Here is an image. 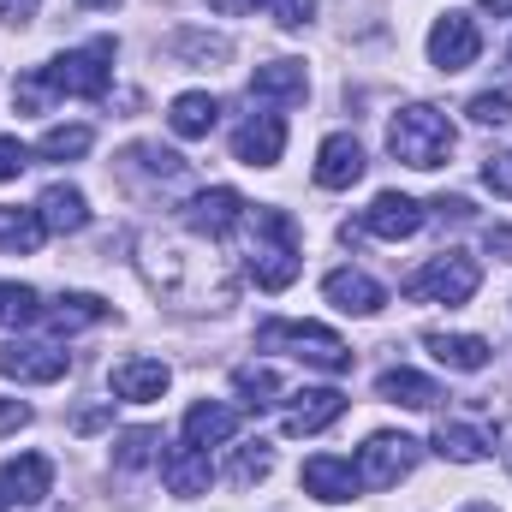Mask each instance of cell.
Returning <instances> with one entry per match:
<instances>
[{"label": "cell", "instance_id": "83f0119b", "mask_svg": "<svg viewBox=\"0 0 512 512\" xmlns=\"http://www.w3.org/2000/svg\"><path fill=\"white\" fill-rule=\"evenodd\" d=\"M96 322H108V304H102L96 292H66V298L54 304V328H60V334L96 328Z\"/></svg>", "mask_w": 512, "mask_h": 512}, {"label": "cell", "instance_id": "ee69618b", "mask_svg": "<svg viewBox=\"0 0 512 512\" xmlns=\"http://www.w3.org/2000/svg\"><path fill=\"white\" fill-rule=\"evenodd\" d=\"M209 6H215V12H251L256 0H209Z\"/></svg>", "mask_w": 512, "mask_h": 512}, {"label": "cell", "instance_id": "e575fe53", "mask_svg": "<svg viewBox=\"0 0 512 512\" xmlns=\"http://www.w3.org/2000/svg\"><path fill=\"white\" fill-rule=\"evenodd\" d=\"M233 387L245 393V405H274V393H280V376L274 370H262V364H245V370H233Z\"/></svg>", "mask_w": 512, "mask_h": 512}, {"label": "cell", "instance_id": "60d3db41", "mask_svg": "<svg viewBox=\"0 0 512 512\" xmlns=\"http://www.w3.org/2000/svg\"><path fill=\"white\" fill-rule=\"evenodd\" d=\"M42 0H0V24H30Z\"/></svg>", "mask_w": 512, "mask_h": 512}, {"label": "cell", "instance_id": "7bdbcfd3", "mask_svg": "<svg viewBox=\"0 0 512 512\" xmlns=\"http://www.w3.org/2000/svg\"><path fill=\"white\" fill-rule=\"evenodd\" d=\"M102 423H108V405H90V411H78V417H72V429H78V435H90V429H102Z\"/></svg>", "mask_w": 512, "mask_h": 512}, {"label": "cell", "instance_id": "9c48e42d", "mask_svg": "<svg viewBox=\"0 0 512 512\" xmlns=\"http://www.w3.org/2000/svg\"><path fill=\"white\" fill-rule=\"evenodd\" d=\"M239 221H245V197H239L233 185H209V191H197V197L185 203V227H191L197 239H227Z\"/></svg>", "mask_w": 512, "mask_h": 512}, {"label": "cell", "instance_id": "c3c4849f", "mask_svg": "<svg viewBox=\"0 0 512 512\" xmlns=\"http://www.w3.org/2000/svg\"><path fill=\"white\" fill-rule=\"evenodd\" d=\"M0 512H6V495H0Z\"/></svg>", "mask_w": 512, "mask_h": 512}, {"label": "cell", "instance_id": "836d02e7", "mask_svg": "<svg viewBox=\"0 0 512 512\" xmlns=\"http://www.w3.org/2000/svg\"><path fill=\"white\" fill-rule=\"evenodd\" d=\"M90 143H96L90 126H54L42 137V155H48V161H78V155H90Z\"/></svg>", "mask_w": 512, "mask_h": 512}, {"label": "cell", "instance_id": "d4e9b609", "mask_svg": "<svg viewBox=\"0 0 512 512\" xmlns=\"http://www.w3.org/2000/svg\"><path fill=\"white\" fill-rule=\"evenodd\" d=\"M221 120V102L209 96V90H185V96H173V108H167V126L179 131V137H209Z\"/></svg>", "mask_w": 512, "mask_h": 512}, {"label": "cell", "instance_id": "bcb514c9", "mask_svg": "<svg viewBox=\"0 0 512 512\" xmlns=\"http://www.w3.org/2000/svg\"><path fill=\"white\" fill-rule=\"evenodd\" d=\"M78 6H102V12H114V6H120V0H78Z\"/></svg>", "mask_w": 512, "mask_h": 512}, {"label": "cell", "instance_id": "1f68e13d", "mask_svg": "<svg viewBox=\"0 0 512 512\" xmlns=\"http://www.w3.org/2000/svg\"><path fill=\"white\" fill-rule=\"evenodd\" d=\"M120 167H143L149 179H179V173H185V155H173V149H161V143H137V149H126Z\"/></svg>", "mask_w": 512, "mask_h": 512}, {"label": "cell", "instance_id": "277c9868", "mask_svg": "<svg viewBox=\"0 0 512 512\" xmlns=\"http://www.w3.org/2000/svg\"><path fill=\"white\" fill-rule=\"evenodd\" d=\"M256 251H251V280L262 292H286L292 280H298V227H292V215L286 209H262L256 215Z\"/></svg>", "mask_w": 512, "mask_h": 512}, {"label": "cell", "instance_id": "f1b7e54d", "mask_svg": "<svg viewBox=\"0 0 512 512\" xmlns=\"http://www.w3.org/2000/svg\"><path fill=\"white\" fill-rule=\"evenodd\" d=\"M30 322H42V298H36V286L0 280V328H30Z\"/></svg>", "mask_w": 512, "mask_h": 512}, {"label": "cell", "instance_id": "ba28073f", "mask_svg": "<svg viewBox=\"0 0 512 512\" xmlns=\"http://www.w3.org/2000/svg\"><path fill=\"white\" fill-rule=\"evenodd\" d=\"M477 54H483V30H477V18H465V12H441L435 30H429V60H435L441 72H465Z\"/></svg>", "mask_w": 512, "mask_h": 512}, {"label": "cell", "instance_id": "7402d4cb", "mask_svg": "<svg viewBox=\"0 0 512 512\" xmlns=\"http://www.w3.org/2000/svg\"><path fill=\"white\" fill-rule=\"evenodd\" d=\"M423 346L435 352V364H447V370H465V376H477V370H489V340H477V334H423Z\"/></svg>", "mask_w": 512, "mask_h": 512}, {"label": "cell", "instance_id": "d6986e66", "mask_svg": "<svg viewBox=\"0 0 512 512\" xmlns=\"http://www.w3.org/2000/svg\"><path fill=\"white\" fill-rule=\"evenodd\" d=\"M114 393L120 399H131V405H149V399H161L167 393V364H155V358H126V364H114Z\"/></svg>", "mask_w": 512, "mask_h": 512}, {"label": "cell", "instance_id": "b9f144b4", "mask_svg": "<svg viewBox=\"0 0 512 512\" xmlns=\"http://www.w3.org/2000/svg\"><path fill=\"white\" fill-rule=\"evenodd\" d=\"M30 423V405H18V399H0V435L6 429H24Z\"/></svg>", "mask_w": 512, "mask_h": 512}, {"label": "cell", "instance_id": "44dd1931", "mask_svg": "<svg viewBox=\"0 0 512 512\" xmlns=\"http://www.w3.org/2000/svg\"><path fill=\"white\" fill-rule=\"evenodd\" d=\"M36 209H42V227L48 233H84L90 227V203H84L78 185H48Z\"/></svg>", "mask_w": 512, "mask_h": 512}, {"label": "cell", "instance_id": "7a4b0ae2", "mask_svg": "<svg viewBox=\"0 0 512 512\" xmlns=\"http://www.w3.org/2000/svg\"><path fill=\"white\" fill-rule=\"evenodd\" d=\"M453 143H459V131L453 120L441 114V108H399L393 120H387V149H393V161H405V167H417V173H429V167H441L447 155H453Z\"/></svg>", "mask_w": 512, "mask_h": 512}, {"label": "cell", "instance_id": "f35d334b", "mask_svg": "<svg viewBox=\"0 0 512 512\" xmlns=\"http://www.w3.org/2000/svg\"><path fill=\"white\" fill-rule=\"evenodd\" d=\"M483 185L501 191V197H512V155H489V161H483Z\"/></svg>", "mask_w": 512, "mask_h": 512}, {"label": "cell", "instance_id": "5bb4252c", "mask_svg": "<svg viewBox=\"0 0 512 512\" xmlns=\"http://www.w3.org/2000/svg\"><path fill=\"white\" fill-rule=\"evenodd\" d=\"M358 465L352 459H334V453H322V459H310L304 465V495H316V501H328V507H340V501H358Z\"/></svg>", "mask_w": 512, "mask_h": 512}, {"label": "cell", "instance_id": "8d00e7d4", "mask_svg": "<svg viewBox=\"0 0 512 512\" xmlns=\"http://www.w3.org/2000/svg\"><path fill=\"white\" fill-rule=\"evenodd\" d=\"M12 102H18L24 114H42V108L54 102V90H48V78H42V72H24V78H18V90H12Z\"/></svg>", "mask_w": 512, "mask_h": 512}, {"label": "cell", "instance_id": "3957f363", "mask_svg": "<svg viewBox=\"0 0 512 512\" xmlns=\"http://www.w3.org/2000/svg\"><path fill=\"white\" fill-rule=\"evenodd\" d=\"M256 346L262 352H292V358H304V364H316V370H328V376H340V370H352V346L334 334V328H322V322H262L256 328Z\"/></svg>", "mask_w": 512, "mask_h": 512}, {"label": "cell", "instance_id": "484cf974", "mask_svg": "<svg viewBox=\"0 0 512 512\" xmlns=\"http://www.w3.org/2000/svg\"><path fill=\"white\" fill-rule=\"evenodd\" d=\"M42 209H0V251L6 256H30L42 251Z\"/></svg>", "mask_w": 512, "mask_h": 512}, {"label": "cell", "instance_id": "f546056e", "mask_svg": "<svg viewBox=\"0 0 512 512\" xmlns=\"http://www.w3.org/2000/svg\"><path fill=\"white\" fill-rule=\"evenodd\" d=\"M155 459H161V435H155V429H126L120 447H114V465H120V471H143V465H155Z\"/></svg>", "mask_w": 512, "mask_h": 512}, {"label": "cell", "instance_id": "30bf717a", "mask_svg": "<svg viewBox=\"0 0 512 512\" xmlns=\"http://www.w3.org/2000/svg\"><path fill=\"white\" fill-rule=\"evenodd\" d=\"M364 143L352 137V131H334V137H322V149H316V185L322 191H352L358 179H364Z\"/></svg>", "mask_w": 512, "mask_h": 512}, {"label": "cell", "instance_id": "e0dca14e", "mask_svg": "<svg viewBox=\"0 0 512 512\" xmlns=\"http://www.w3.org/2000/svg\"><path fill=\"white\" fill-rule=\"evenodd\" d=\"M322 292H328V304H334V310H346V316H376V310L387 304V292L364 274V268H334Z\"/></svg>", "mask_w": 512, "mask_h": 512}, {"label": "cell", "instance_id": "4dcf8cb0", "mask_svg": "<svg viewBox=\"0 0 512 512\" xmlns=\"http://www.w3.org/2000/svg\"><path fill=\"white\" fill-rule=\"evenodd\" d=\"M268 471H274V447H268V441H251V447H239V453H233V465H227V483L251 489V483H262Z\"/></svg>", "mask_w": 512, "mask_h": 512}, {"label": "cell", "instance_id": "5b68a950", "mask_svg": "<svg viewBox=\"0 0 512 512\" xmlns=\"http://www.w3.org/2000/svg\"><path fill=\"white\" fill-rule=\"evenodd\" d=\"M483 286V268H477V256L471 251H441L429 268H417L411 280H405V292L411 298H429V304H471V292Z\"/></svg>", "mask_w": 512, "mask_h": 512}, {"label": "cell", "instance_id": "4fadbf2b", "mask_svg": "<svg viewBox=\"0 0 512 512\" xmlns=\"http://www.w3.org/2000/svg\"><path fill=\"white\" fill-rule=\"evenodd\" d=\"M280 149H286V120H280V114H251L245 126L233 131V155H239L245 167H274Z\"/></svg>", "mask_w": 512, "mask_h": 512}, {"label": "cell", "instance_id": "8992f818", "mask_svg": "<svg viewBox=\"0 0 512 512\" xmlns=\"http://www.w3.org/2000/svg\"><path fill=\"white\" fill-rule=\"evenodd\" d=\"M114 42L102 36V42H90V48H72V54H60V60H48L42 66V78H48V90L54 96H108V78H114Z\"/></svg>", "mask_w": 512, "mask_h": 512}, {"label": "cell", "instance_id": "ffe728a7", "mask_svg": "<svg viewBox=\"0 0 512 512\" xmlns=\"http://www.w3.org/2000/svg\"><path fill=\"white\" fill-rule=\"evenodd\" d=\"M304 90H310L304 60H268V66H256V78H251L256 102H304Z\"/></svg>", "mask_w": 512, "mask_h": 512}, {"label": "cell", "instance_id": "74e56055", "mask_svg": "<svg viewBox=\"0 0 512 512\" xmlns=\"http://www.w3.org/2000/svg\"><path fill=\"white\" fill-rule=\"evenodd\" d=\"M24 167H30V149H24L18 137H0V185H6V179H18Z\"/></svg>", "mask_w": 512, "mask_h": 512}, {"label": "cell", "instance_id": "7dc6e473", "mask_svg": "<svg viewBox=\"0 0 512 512\" xmlns=\"http://www.w3.org/2000/svg\"><path fill=\"white\" fill-rule=\"evenodd\" d=\"M465 512H495V507H465Z\"/></svg>", "mask_w": 512, "mask_h": 512}, {"label": "cell", "instance_id": "f6af8a7d", "mask_svg": "<svg viewBox=\"0 0 512 512\" xmlns=\"http://www.w3.org/2000/svg\"><path fill=\"white\" fill-rule=\"evenodd\" d=\"M483 12H495V18H512V0H483Z\"/></svg>", "mask_w": 512, "mask_h": 512}, {"label": "cell", "instance_id": "d6a6232c", "mask_svg": "<svg viewBox=\"0 0 512 512\" xmlns=\"http://www.w3.org/2000/svg\"><path fill=\"white\" fill-rule=\"evenodd\" d=\"M173 54H179V60L209 66V60H227V54H233V42H227V36H209V30H179V36H173Z\"/></svg>", "mask_w": 512, "mask_h": 512}, {"label": "cell", "instance_id": "ab89813d", "mask_svg": "<svg viewBox=\"0 0 512 512\" xmlns=\"http://www.w3.org/2000/svg\"><path fill=\"white\" fill-rule=\"evenodd\" d=\"M310 12H316L310 0H274V18H280L286 30H304V24H310Z\"/></svg>", "mask_w": 512, "mask_h": 512}, {"label": "cell", "instance_id": "52a82bcc", "mask_svg": "<svg viewBox=\"0 0 512 512\" xmlns=\"http://www.w3.org/2000/svg\"><path fill=\"white\" fill-rule=\"evenodd\" d=\"M417 465V441L411 435H370L358 453V483L364 489H393L399 477H411Z\"/></svg>", "mask_w": 512, "mask_h": 512}, {"label": "cell", "instance_id": "7c38bea8", "mask_svg": "<svg viewBox=\"0 0 512 512\" xmlns=\"http://www.w3.org/2000/svg\"><path fill=\"white\" fill-rule=\"evenodd\" d=\"M340 411H346L340 387H304L286 405V435H322L328 423H340Z\"/></svg>", "mask_w": 512, "mask_h": 512}, {"label": "cell", "instance_id": "cb8c5ba5", "mask_svg": "<svg viewBox=\"0 0 512 512\" xmlns=\"http://www.w3.org/2000/svg\"><path fill=\"white\" fill-rule=\"evenodd\" d=\"M387 405H405V411H435L441 405V387L429 382V376H417V370H382V382H376Z\"/></svg>", "mask_w": 512, "mask_h": 512}, {"label": "cell", "instance_id": "603a6c76", "mask_svg": "<svg viewBox=\"0 0 512 512\" xmlns=\"http://www.w3.org/2000/svg\"><path fill=\"white\" fill-rule=\"evenodd\" d=\"M233 435H239V411H233V405L203 399V405L185 411V441H191V447H221V441H233Z\"/></svg>", "mask_w": 512, "mask_h": 512}, {"label": "cell", "instance_id": "ac0fdd59", "mask_svg": "<svg viewBox=\"0 0 512 512\" xmlns=\"http://www.w3.org/2000/svg\"><path fill=\"white\" fill-rule=\"evenodd\" d=\"M417 227H423V203H417V197L382 191V197L364 209V233H376V239H411Z\"/></svg>", "mask_w": 512, "mask_h": 512}, {"label": "cell", "instance_id": "4316f807", "mask_svg": "<svg viewBox=\"0 0 512 512\" xmlns=\"http://www.w3.org/2000/svg\"><path fill=\"white\" fill-rule=\"evenodd\" d=\"M489 435L483 429H471V423H441L435 429V453L441 459H453V465H477V459H489Z\"/></svg>", "mask_w": 512, "mask_h": 512}, {"label": "cell", "instance_id": "2e32d148", "mask_svg": "<svg viewBox=\"0 0 512 512\" xmlns=\"http://www.w3.org/2000/svg\"><path fill=\"white\" fill-rule=\"evenodd\" d=\"M0 489H6V501L36 507V501L54 489V465H48L42 453H18V459H6V465H0Z\"/></svg>", "mask_w": 512, "mask_h": 512}, {"label": "cell", "instance_id": "9a60e30c", "mask_svg": "<svg viewBox=\"0 0 512 512\" xmlns=\"http://www.w3.org/2000/svg\"><path fill=\"white\" fill-rule=\"evenodd\" d=\"M161 477H167V489L179 495V501H191V495H209V483H215V465H209V453L203 447H173V453H161Z\"/></svg>", "mask_w": 512, "mask_h": 512}, {"label": "cell", "instance_id": "6da1fadb", "mask_svg": "<svg viewBox=\"0 0 512 512\" xmlns=\"http://www.w3.org/2000/svg\"><path fill=\"white\" fill-rule=\"evenodd\" d=\"M143 280L173 304V310H227L239 298V280L209 245L191 239H143Z\"/></svg>", "mask_w": 512, "mask_h": 512}, {"label": "cell", "instance_id": "d590c367", "mask_svg": "<svg viewBox=\"0 0 512 512\" xmlns=\"http://www.w3.org/2000/svg\"><path fill=\"white\" fill-rule=\"evenodd\" d=\"M471 120H477V126H512V96L507 90H483V96H471Z\"/></svg>", "mask_w": 512, "mask_h": 512}, {"label": "cell", "instance_id": "8fae6325", "mask_svg": "<svg viewBox=\"0 0 512 512\" xmlns=\"http://www.w3.org/2000/svg\"><path fill=\"white\" fill-rule=\"evenodd\" d=\"M0 376L6 382H60L66 376V352L60 346H36V340H6L0 346Z\"/></svg>", "mask_w": 512, "mask_h": 512}]
</instances>
